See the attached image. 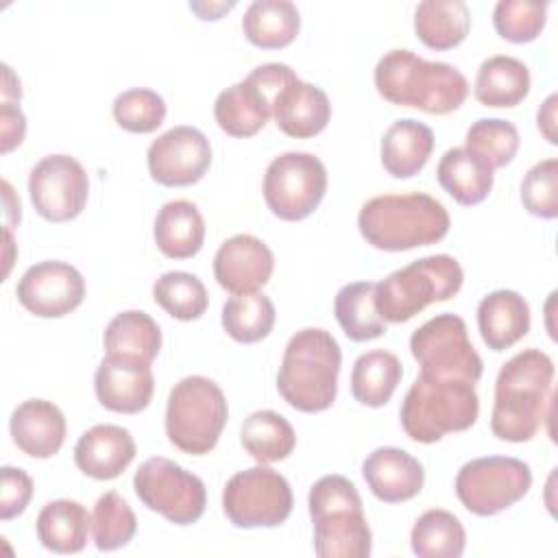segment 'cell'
I'll return each mask as SVG.
<instances>
[{"mask_svg": "<svg viewBox=\"0 0 558 558\" xmlns=\"http://www.w3.org/2000/svg\"><path fill=\"white\" fill-rule=\"evenodd\" d=\"M554 362L541 349L510 357L495 381L490 432L506 442H527L536 436L549 410Z\"/></svg>", "mask_w": 558, "mask_h": 558, "instance_id": "1", "label": "cell"}, {"mask_svg": "<svg viewBox=\"0 0 558 558\" xmlns=\"http://www.w3.org/2000/svg\"><path fill=\"white\" fill-rule=\"evenodd\" d=\"M379 96L399 107L445 116L456 111L469 96L464 74L442 61H425L408 48L388 50L375 65Z\"/></svg>", "mask_w": 558, "mask_h": 558, "instance_id": "2", "label": "cell"}, {"mask_svg": "<svg viewBox=\"0 0 558 558\" xmlns=\"http://www.w3.org/2000/svg\"><path fill=\"white\" fill-rule=\"evenodd\" d=\"M357 227L373 248L401 253L440 242L451 218L445 205L425 192L384 194L362 205Z\"/></svg>", "mask_w": 558, "mask_h": 558, "instance_id": "3", "label": "cell"}, {"mask_svg": "<svg viewBox=\"0 0 558 558\" xmlns=\"http://www.w3.org/2000/svg\"><path fill=\"white\" fill-rule=\"evenodd\" d=\"M342 351L338 340L318 327L296 331L283 351L277 390L288 405L316 414L336 401Z\"/></svg>", "mask_w": 558, "mask_h": 558, "instance_id": "4", "label": "cell"}, {"mask_svg": "<svg viewBox=\"0 0 558 558\" xmlns=\"http://www.w3.org/2000/svg\"><path fill=\"white\" fill-rule=\"evenodd\" d=\"M480 399L475 384L421 373L403 397L399 418L408 438L432 445L475 425Z\"/></svg>", "mask_w": 558, "mask_h": 558, "instance_id": "5", "label": "cell"}, {"mask_svg": "<svg viewBox=\"0 0 558 558\" xmlns=\"http://www.w3.org/2000/svg\"><path fill=\"white\" fill-rule=\"evenodd\" d=\"M462 281L464 270L456 257L427 255L375 283V307L386 323H408L427 305L456 296Z\"/></svg>", "mask_w": 558, "mask_h": 558, "instance_id": "6", "label": "cell"}, {"mask_svg": "<svg viewBox=\"0 0 558 558\" xmlns=\"http://www.w3.org/2000/svg\"><path fill=\"white\" fill-rule=\"evenodd\" d=\"M227 418L225 392L203 375L183 377L168 395L166 436L183 453H209L218 445Z\"/></svg>", "mask_w": 558, "mask_h": 558, "instance_id": "7", "label": "cell"}, {"mask_svg": "<svg viewBox=\"0 0 558 558\" xmlns=\"http://www.w3.org/2000/svg\"><path fill=\"white\" fill-rule=\"evenodd\" d=\"M532 471L527 462L512 456L475 458L456 475V495L460 504L477 514L493 517L514 506L527 495Z\"/></svg>", "mask_w": 558, "mask_h": 558, "instance_id": "8", "label": "cell"}, {"mask_svg": "<svg viewBox=\"0 0 558 558\" xmlns=\"http://www.w3.org/2000/svg\"><path fill=\"white\" fill-rule=\"evenodd\" d=\"M137 499L174 525L196 523L207 506V490L198 475L174 460L155 456L140 464L133 477Z\"/></svg>", "mask_w": 558, "mask_h": 558, "instance_id": "9", "label": "cell"}, {"mask_svg": "<svg viewBox=\"0 0 558 558\" xmlns=\"http://www.w3.org/2000/svg\"><path fill=\"white\" fill-rule=\"evenodd\" d=\"M292 501L288 480L264 464L235 473L222 490L227 519L244 530L281 525L292 512Z\"/></svg>", "mask_w": 558, "mask_h": 558, "instance_id": "10", "label": "cell"}, {"mask_svg": "<svg viewBox=\"0 0 558 558\" xmlns=\"http://www.w3.org/2000/svg\"><path fill=\"white\" fill-rule=\"evenodd\" d=\"M410 351L421 373L477 384L484 362L469 340L466 323L458 314H438L410 338Z\"/></svg>", "mask_w": 558, "mask_h": 558, "instance_id": "11", "label": "cell"}, {"mask_svg": "<svg viewBox=\"0 0 558 558\" xmlns=\"http://www.w3.org/2000/svg\"><path fill=\"white\" fill-rule=\"evenodd\" d=\"M327 170L312 153H283L275 157L264 174V201L279 220L307 218L325 198Z\"/></svg>", "mask_w": 558, "mask_h": 558, "instance_id": "12", "label": "cell"}, {"mask_svg": "<svg viewBox=\"0 0 558 558\" xmlns=\"http://www.w3.org/2000/svg\"><path fill=\"white\" fill-rule=\"evenodd\" d=\"M290 72L283 63L257 65L246 78L222 89L214 102L218 126L231 137H253L272 116V100Z\"/></svg>", "mask_w": 558, "mask_h": 558, "instance_id": "13", "label": "cell"}, {"mask_svg": "<svg viewBox=\"0 0 558 558\" xmlns=\"http://www.w3.org/2000/svg\"><path fill=\"white\" fill-rule=\"evenodd\" d=\"M35 211L48 222L74 220L87 205L89 179L81 161L70 155H46L28 174Z\"/></svg>", "mask_w": 558, "mask_h": 558, "instance_id": "14", "label": "cell"}, {"mask_svg": "<svg viewBox=\"0 0 558 558\" xmlns=\"http://www.w3.org/2000/svg\"><path fill=\"white\" fill-rule=\"evenodd\" d=\"M150 179L166 187L198 183L211 166V146L194 126H172L161 133L146 153Z\"/></svg>", "mask_w": 558, "mask_h": 558, "instance_id": "15", "label": "cell"}, {"mask_svg": "<svg viewBox=\"0 0 558 558\" xmlns=\"http://www.w3.org/2000/svg\"><path fill=\"white\" fill-rule=\"evenodd\" d=\"M24 310L39 318H61L85 299V279L68 262L46 259L31 266L15 288Z\"/></svg>", "mask_w": 558, "mask_h": 558, "instance_id": "16", "label": "cell"}, {"mask_svg": "<svg viewBox=\"0 0 558 558\" xmlns=\"http://www.w3.org/2000/svg\"><path fill=\"white\" fill-rule=\"evenodd\" d=\"M275 270V255L266 242L251 233H238L220 244L214 255V277L231 294L255 292Z\"/></svg>", "mask_w": 558, "mask_h": 558, "instance_id": "17", "label": "cell"}, {"mask_svg": "<svg viewBox=\"0 0 558 558\" xmlns=\"http://www.w3.org/2000/svg\"><path fill=\"white\" fill-rule=\"evenodd\" d=\"M94 390L102 408L120 414H137L153 399L155 377L150 364L105 355L94 375Z\"/></svg>", "mask_w": 558, "mask_h": 558, "instance_id": "18", "label": "cell"}, {"mask_svg": "<svg viewBox=\"0 0 558 558\" xmlns=\"http://www.w3.org/2000/svg\"><path fill=\"white\" fill-rule=\"evenodd\" d=\"M137 447L126 427L94 425L74 445V464L92 480H116L135 460Z\"/></svg>", "mask_w": 558, "mask_h": 558, "instance_id": "19", "label": "cell"}, {"mask_svg": "<svg viewBox=\"0 0 558 558\" xmlns=\"http://www.w3.org/2000/svg\"><path fill=\"white\" fill-rule=\"evenodd\" d=\"M371 493L384 504H401L416 497L425 482L423 464L399 447H379L362 464Z\"/></svg>", "mask_w": 558, "mask_h": 558, "instance_id": "20", "label": "cell"}, {"mask_svg": "<svg viewBox=\"0 0 558 558\" xmlns=\"http://www.w3.org/2000/svg\"><path fill=\"white\" fill-rule=\"evenodd\" d=\"M65 416L46 399L22 401L11 418L9 432L15 447L31 458H52L65 440Z\"/></svg>", "mask_w": 558, "mask_h": 558, "instance_id": "21", "label": "cell"}, {"mask_svg": "<svg viewBox=\"0 0 558 558\" xmlns=\"http://www.w3.org/2000/svg\"><path fill=\"white\" fill-rule=\"evenodd\" d=\"M272 118L286 135L307 140L327 126L331 118V102L320 87L296 76L275 96Z\"/></svg>", "mask_w": 558, "mask_h": 558, "instance_id": "22", "label": "cell"}, {"mask_svg": "<svg viewBox=\"0 0 558 558\" xmlns=\"http://www.w3.org/2000/svg\"><path fill=\"white\" fill-rule=\"evenodd\" d=\"M477 329L484 344L506 351L530 331V305L514 290H495L477 305Z\"/></svg>", "mask_w": 558, "mask_h": 558, "instance_id": "23", "label": "cell"}, {"mask_svg": "<svg viewBox=\"0 0 558 558\" xmlns=\"http://www.w3.org/2000/svg\"><path fill=\"white\" fill-rule=\"evenodd\" d=\"M314 523V551L318 558H368L371 556V527L364 510H331Z\"/></svg>", "mask_w": 558, "mask_h": 558, "instance_id": "24", "label": "cell"}, {"mask_svg": "<svg viewBox=\"0 0 558 558\" xmlns=\"http://www.w3.org/2000/svg\"><path fill=\"white\" fill-rule=\"evenodd\" d=\"M493 166L466 146L449 148L436 168L440 187L460 205H477L493 190Z\"/></svg>", "mask_w": 558, "mask_h": 558, "instance_id": "25", "label": "cell"}, {"mask_svg": "<svg viewBox=\"0 0 558 558\" xmlns=\"http://www.w3.org/2000/svg\"><path fill=\"white\" fill-rule=\"evenodd\" d=\"M434 150V131L412 118L392 122L381 137V163L395 179L418 174Z\"/></svg>", "mask_w": 558, "mask_h": 558, "instance_id": "26", "label": "cell"}, {"mask_svg": "<svg viewBox=\"0 0 558 558\" xmlns=\"http://www.w3.org/2000/svg\"><path fill=\"white\" fill-rule=\"evenodd\" d=\"M157 248L170 259L194 257L205 242V220L190 201H170L161 205L153 227Z\"/></svg>", "mask_w": 558, "mask_h": 558, "instance_id": "27", "label": "cell"}, {"mask_svg": "<svg viewBox=\"0 0 558 558\" xmlns=\"http://www.w3.org/2000/svg\"><path fill=\"white\" fill-rule=\"evenodd\" d=\"M92 514L74 499L48 501L37 514V538L54 554H78L87 545Z\"/></svg>", "mask_w": 558, "mask_h": 558, "instance_id": "28", "label": "cell"}, {"mask_svg": "<svg viewBox=\"0 0 558 558\" xmlns=\"http://www.w3.org/2000/svg\"><path fill=\"white\" fill-rule=\"evenodd\" d=\"M102 342L109 357L150 364L161 349V331L153 316L140 310H129L109 320Z\"/></svg>", "mask_w": 558, "mask_h": 558, "instance_id": "29", "label": "cell"}, {"mask_svg": "<svg viewBox=\"0 0 558 558\" xmlns=\"http://www.w3.org/2000/svg\"><path fill=\"white\" fill-rule=\"evenodd\" d=\"M530 70L510 54H495L482 61L473 94L484 107H517L530 94Z\"/></svg>", "mask_w": 558, "mask_h": 558, "instance_id": "30", "label": "cell"}, {"mask_svg": "<svg viewBox=\"0 0 558 558\" xmlns=\"http://www.w3.org/2000/svg\"><path fill=\"white\" fill-rule=\"evenodd\" d=\"M301 28L299 9L290 0H255L242 17L244 37L262 50H279L294 41Z\"/></svg>", "mask_w": 558, "mask_h": 558, "instance_id": "31", "label": "cell"}, {"mask_svg": "<svg viewBox=\"0 0 558 558\" xmlns=\"http://www.w3.org/2000/svg\"><path fill=\"white\" fill-rule=\"evenodd\" d=\"M471 28V11L462 0H423L414 11L416 37L432 50L460 46Z\"/></svg>", "mask_w": 558, "mask_h": 558, "instance_id": "32", "label": "cell"}, {"mask_svg": "<svg viewBox=\"0 0 558 558\" xmlns=\"http://www.w3.org/2000/svg\"><path fill=\"white\" fill-rule=\"evenodd\" d=\"M333 314L347 338L353 342L375 340L386 333V320L375 307L373 281H353L342 286L333 299Z\"/></svg>", "mask_w": 558, "mask_h": 558, "instance_id": "33", "label": "cell"}, {"mask_svg": "<svg viewBox=\"0 0 558 558\" xmlns=\"http://www.w3.org/2000/svg\"><path fill=\"white\" fill-rule=\"evenodd\" d=\"M401 375L403 368L395 353L384 349L362 353L351 371V392L362 405L381 408L392 399Z\"/></svg>", "mask_w": 558, "mask_h": 558, "instance_id": "34", "label": "cell"}, {"mask_svg": "<svg viewBox=\"0 0 558 558\" xmlns=\"http://www.w3.org/2000/svg\"><path fill=\"white\" fill-rule=\"evenodd\" d=\"M240 442L251 458L268 464L286 460L294 451L296 434L279 412L257 410L242 423Z\"/></svg>", "mask_w": 558, "mask_h": 558, "instance_id": "35", "label": "cell"}, {"mask_svg": "<svg viewBox=\"0 0 558 558\" xmlns=\"http://www.w3.org/2000/svg\"><path fill=\"white\" fill-rule=\"evenodd\" d=\"M410 545L418 558H460L466 547V532L456 514L434 508L416 519Z\"/></svg>", "mask_w": 558, "mask_h": 558, "instance_id": "36", "label": "cell"}, {"mask_svg": "<svg viewBox=\"0 0 558 558\" xmlns=\"http://www.w3.org/2000/svg\"><path fill=\"white\" fill-rule=\"evenodd\" d=\"M275 318L277 312L272 301L259 290L233 294L222 305V327L235 342L242 344L264 340L272 331Z\"/></svg>", "mask_w": 558, "mask_h": 558, "instance_id": "37", "label": "cell"}, {"mask_svg": "<svg viewBox=\"0 0 558 558\" xmlns=\"http://www.w3.org/2000/svg\"><path fill=\"white\" fill-rule=\"evenodd\" d=\"M153 299L177 320H196L209 305L205 283L185 270L163 272L153 286Z\"/></svg>", "mask_w": 558, "mask_h": 558, "instance_id": "38", "label": "cell"}, {"mask_svg": "<svg viewBox=\"0 0 558 558\" xmlns=\"http://www.w3.org/2000/svg\"><path fill=\"white\" fill-rule=\"evenodd\" d=\"M92 530L94 543L100 551H116L133 541L137 532V519L122 495L109 490L100 495L94 506Z\"/></svg>", "mask_w": 558, "mask_h": 558, "instance_id": "39", "label": "cell"}, {"mask_svg": "<svg viewBox=\"0 0 558 558\" xmlns=\"http://www.w3.org/2000/svg\"><path fill=\"white\" fill-rule=\"evenodd\" d=\"M519 144L521 137L517 126L501 118H482L466 131V148L486 159L493 170L508 166L514 159Z\"/></svg>", "mask_w": 558, "mask_h": 558, "instance_id": "40", "label": "cell"}, {"mask_svg": "<svg viewBox=\"0 0 558 558\" xmlns=\"http://www.w3.org/2000/svg\"><path fill=\"white\" fill-rule=\"evenodd\" d=\"M113 118L129 133H153L166 120V100L148 87H133L116 96Z\"/></svg>", "mask_w": 558, "mask_h": 558, "instance_id": "41", "label": "cell"}, {"mask_svg": "<svg viewBox=\"0 0 558 558\" xmlns=\"http://www.w3.org/2000/svg\"><path fill=\"white\" fill-rule=\"evenodd\" d=\"M547 22V4L523 0H499L493 11L497 35L512 44L534 41Z\"/></svg>", "mask_w": 558, "mask_h": 558, "instance_id": "42", "label": "cell"}, {"mask_svg": "<svg viewBox=\"0 0 558 558\" xmlns=\"http://www.w3.org/2000/svg\"><path fill=\"white\" fill-rule=\"evenodd\" d=\"M523 207L545 220L558 216V159L549 157L534 163L521 183Z\"/></svg>", "mask_w": 558, "mask_h": 558, "instance_id": "43", "label": "cell"}, {"mask_svg": "<svg viewBox=\"0 0 558 558\" xmlns=\"http://www.w3.org/2000/svg\"><path fill=\"white\" fill-rule=\"evenodd\" d=\"M307 506L312 519L331 510H364L355 484L344 475H325L314 482L307 495Z\"/></svg>", "mask_w": 558, "mask_h": 558, "instance_id": "44", "label": "cell"}, {"mask_svg": "<svg viewBox=\"0 0 558 558\" xmlns=\"http://www.w3.org/2000/svg\"><path fill=\"white\" fill-rule=\"evenodd\" d=\"M2 495H0V519L11 521L20 517L31 497H33V480L26 471L15 466H2Z\"/></svg>", "mask_w": 558, "mask_h": 558, "instance_id": "45", "label": "cell"}, {"mask_svg": "<svg viewBox=\"0 0 558 558\" xmlns=\"http://www.w3.org/2000/svg\"><path fill=\"white\" fill-rule=\"evenodd\" d=\"M26 135V118L17 102L0 105V153H11L15 146L24 142Z\"/></svg>", "mask_w": 558, "mask_h": 558, "instance_id": "46", "label": "cell"}, {"mask_svg": "<svg viewBox=\"0 0 558 558\" xmlns=\"http://www.w3.org/2000/svg\"><path fill=\"white\" fill-rule=\"evenodd\" d=\"M556 102H558V96L551 94L538 109L536 113V122H538V131L545 135V140L549 144H558V137H556Z\"/></svg>", "mask_w": 558, "mask_h": 558, "instance_id": "47", "label": "cell"}, {"mask_svg": "<svg viewBox=\"0 0 558 558\" xmlns=\"http://www.w3.org/2000/svg\"><path fill=\"white\" fill-rule=\"evenodd\" d=\"M235 2H190V9L198 15V20H218L225 11H231Z\"/></svg>", "mask_w": 558, "mask_h": 558, "instance_id": "48", "label": "cell"}, {"mask_svg": "<svg viewBox=\"0 0 558 558\" xmlns=\"http://www.w3.org/2000/svg\"><path fill=\"white\" fill-rule=\"evenodd\" d=\"M22 98V87L20 78L13 74V70L2 63V102H20Z\"/></svg>", "mask_w": 558, "mask_h": 558, "instance_id": "49", "label": "cell"}, {"mask_svg": "<svg viewBox=\"0 0 558 558\" xmlns=\"http://www.w3.org/2000/svg\"><path fill=\"white\" fill-rule=\"evenodd\" d=\"M4 187V209H7V227L20 225V198L13 194L9 181H2Z\"/></svg>", "mask_w": 558, "mask_h": 558, "instance_id": "50", "label": "cell"}]
</instances>
